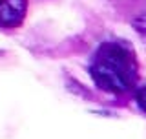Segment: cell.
<instances>
[{
  "mask_svg": "<svg viewBox=\"0 0 146 139\" xmlns=\"http://www.w3.org/2000/svg\"><path fill=\"white\" fill-rule=\"evenodd\" d=\"M90 75L102 92L113 95L131 92L139 81V61L133 48L119 40L100 44L91 57Z\"/></svg>",
  "mask_w": 146,
  "mask_h": 139,
  "instance_id": "6da1fadb",
  "label": "cell"
},
{
  "mask_svg": "<svg viewBox=\"0 0 146 139\" xmlns=\"http://www.w3.org/2000/svg\"><path fill=\"white\" fill-rule=\"evenodd\" d=\"M27 13V0H0V27H20Z\"/></svg>",
  "mask_w": 146,
  "mask_h": 139,
  "instance_id": "7a4b0ae2",
  "label": "cell"
},
{
  "mask_svg": "<svg viewBox=\"0 0 146 139\" xmlns=\"http://www.w3.org/2000/svg\"><path fill=\"white\" fill-rule=\"evenodd\" d=\"M135 101H137V106H139V108L146 114V86H144V88H141V90L137 92Z\"/></svg>",
  "mask_w": 146,
  "mask_h": 139,
  "instance_id": "3957f363",
  "label": "cell"
}]
</instances>
